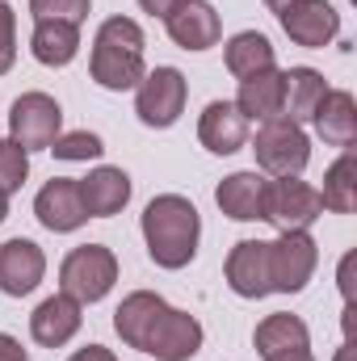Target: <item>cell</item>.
Returning a JSON list of instances; mask_svg holds the SVG:
<instances>
[{"mask_svg": "<svg viewBox=\"0 0 357 361\" xmlns=\"http://www.w3.org/2000/svg\"><path fill=\"white\" fill-rule=\"evenodd\" d=\"M114 332L122 336L126 349H139L156 361H193L206 341L202 324L189 311L169 307L156 290L126 294L114 311Z\"/></svg>", "mask_w": 357, "mask_h": 361, "instance_id": "obj_1", "label": "cell"}, {"mask_svg": "<svg viewBox=\"0 0 357 361\" xmlns=\"http://www.w3.org/2000/svg\"><path fill=\"white\" fill-rule=\"evenodd\" d=\"M143 244L147 257L160 269H185L198 257V240H202V214L185 193H156L143 206Z\"/></svg>", "mask_w": 357, "mask_h": 361, "instance_id": "obj_2", "label": "cell"}, {"mask_svg": "<svg viewBox=\"0 0 357 361\" xmlns=\"http://www.w3.org/2000/svg\"><path fill=\"white\" fill-rule=\"evenodd\" d=\"M143 47H147V38H143L135 17H105L92 34V51H89L92 85L105 92L139 89V80L147 76Z\"/></svg>", "mask_w": 357, "mask_h": 361, "instance_id": "obj_3", "label": "cell"}, {"mask_svg": "<svg viewBox=\"0 0 357 361\" xmlns=\"http://www.w3.org/2000/svg\"><path fill=\"white\" fill-rule=\"evenodd\" d=\"M324 214V197L315 185L298 177H269L261 189V223L273 231H311V223Z\"/></svg>", "mask_w": 357, "mask_h": 361, "instance_id": "obj_4", "label": "cell"}, {"mask_svg": "<svg viewBox=\"0 0 357 361\" xmlns=\"http://www.w3.org/2000/svg\"><path fill=\"white\" fill-rule=\"evenodd\" d=\"M253 156H257V169L269 177H298L311 164V139L294 118L277 114V118L261 122V130L253 139Z\"/></svg>", "mask_w": 357, "mask_h": 361, "instance_id": "obj_5", "label": "cell"}, {"mask_svg": "<svg viewBox=\"0 0 357 361\" xmlns=\"http://www.w3.org/2000/svg\"><path fill=\"white\" fill-rule=\"evenodd\" d=\"M114 281H118V257L105 244H80L59 265V290L68 298H76L80 307L85 302H101L114 290Z\"/></svg>", "mask_w": 357, "mask_h": 361, "instance_id": "obj_6", "label": "cell"}, {"mask_svg": "<svg viewBox=\"0 0 357 361\" xmlns=\"http://www.w3.org/2000/svg\"><path fill=\"white\" fill-rule=\"evenodd\" d=\"M320 265V244L311 231H277L269 240V290L273 294H303Z\"/></svg>", "mask_w": 357, "mask_h": 361, "instance_id": "obj_7", "label": "cell"}, {"mask_svg": "<svg viewBox=\"0 0 357 361\" xmlns=\"http://www.w3.org/2000/svg\"><path fill=\"white\" fill-rule=\"evenodd\" d=\"M185 101H189V80L177 68H152L135 89V114H139L143 126L169 130L185 114Z\"/></svg>", "mask_w": 357, "mask_h": 361, "instance_id": "obj_8", "label": "cell"}, {"mask_svg": "<svg viewBox=\"0 0 357 361\" xmlns=\"http://www.w3.org/2000/svg\"><path fill=\"white\" fill-rule=\"evenodd\" d=\"M63 135V109L51 92H21L8 109V139L25 152H47Z\"/></svg>", "mask_w": 357, "mask_h": 361, "instance_id": "obj_9", "label": "cell"}, {"mask_svg": "<svg viewBox=\"0 0 357 361\" xmlns=\"http://www.w3.org/2000/svg\"><path fill=\"white\" fill-rule=\"evenodd\" d=\"M277 21H282L286 38L294 47H307V51H324L341 34V13L328 0H290L277 13Z\"/></svg>", "mask_w": 357, "mask_h": 361, "instance_id": "obj_10", "label": "cell"}, {"mask_svg": "<svg viewBox=\"0 0 357 361\" xmlns=\"http://www.w3.org/2000/svg\"><path fill=\"white\" fill-rule=\"evenodd\" d=\"M42 277H47V257H42V248L34 240L13 235V240L0 244V290L8 298L34 294L42 286Z\"/></svg>", "mask_w": 357, "mask_h": 361, "instance_id": "obj_11", "label": "cell"}, {"mask_svg": "<svg viewBox=\"0 0 357 361\" xmlns=\"http://www.w3.org/2000/svg\"><path fill=\"white\" fill-rule=\"evenodd\" d=\"M34 214H38V223H42L47 231H55V235H68V231L85 227L89 214H85L76 177H51L47 180V185L38 189V197H34Z\"/></svg>", "mask_w": 357, "mask_h": 361, "instance_id": "obj_12", "label": "cell"}, {"mask_svg": "<svg viewBox=\"0 0 357 361\" xmlns=\"http://www.w3.org/2000/svg\"><path fill=\"white\" fill-rule=\"evenodd\" d=\"M164 30H169V38L177 42L181 51H210L223 38V21H219L210 0H185V4H177L164 17Z\"/></svg>", "mask_w": 357, "mask_h": 361, "instance_id": "obj_13", "label": "cell"}, {"mask_svg": "<svg viewBox=\"0 0 357 361\" xmlns=\"http://www.w3.org/2000/svg\"><path fill=\"white\" fill-rule=\"evenodd\" d=\"M223 277H227L231 294H240V298L273 294L269 290V240H240L223 261Z\"/></svg>", "mask_w": 357, "mask_h": 361, "instance_id": "obj_14", "label": "cell"}, {"mask_svg": "<svg viewBox=\"0 0 357 361\" xmlns=\"http://www.w3.org/2000/svg\"><path fill=\"white\" fill-rule=\"evenodd\" d=\"M198 139L210 156H236L248 147V118L236 109V101H210L198 118Z\"/></svg>", "mask_w": 357, "mask_h": 361, "instance_id": "obj_15", "label": "cell"}, {"mask_svg": "<svg viewBox=\"0 0 357 361\" xmlns=\"http://www.w3.org/2000/svg\"><path fill=\"white\" fill-rule=\"evenodd\" d=\"M80 324H85L80 302L59 290V294H51V298H42V302L34 307V315H30V336H34V345H42V349H63V345L80 332Z\"/></svg>", "mask_w": 357, "mask_h": 361, "instance_id": "obj_16", "label": "cell"}, {"mask_svg": "<svg viewBox=\"0 0 357 361\" xmlns=\"http://www.w3.org/2000/svg\"><path fill=\"white\" fill-rule=\"evenodd\" d=\"M80 185V202H85V214L89 219H114V214H122V206L131 202V177L122 173V169H114V164H101V169H92L89 177H76Z\"/></svg>", "mask_w": 357, "mask_h": 361, "instance_id": "obj_17", "label": "cell"}, {"mask_svg": "<svg viewBox=\"0 0 357 361\" xmlns=\"http://www.w3.org/2000/svg\"><path fill=\"white\" fill-rule=\"evenodd\" d=\"M311 122H315V135L328 147L349 152L357 143V97L349 89H328V97L320 101V109L311 114Z\"/></svg>", "mask_w": 357, "mask_h": 361, "instance_id": "obj_18", "label": "cell"}, {"mask_svg": "<svg viewBox=\"0 0 357 361\" xmlns=\"http://www.w3.org/2000/svg\"><path fill=\"white\" fill-rule=\"evenodd\" d=\"M253 349L261 353V361H273V357H286V353H298V349H311V328L290 315V311H273L257 324L253 332Z\"/></svg>", "mask_w": 357, "mask_h": 361, "instance_id": "obj_19", "label": "cell"}, {"mask_svg": "<svg viewBox=\"0 0 357 361\" xmlns=\"http://www.w3.org/2000/svg\"><path fill=\"white\" fill-rule=\"evenodd\" d=\"M223 63H227V72L236 80H248L257 72L277 68V51H273V42L261 30H240V34H231L223 42Z\"/></svg>", "mask_w": 357, "mask_h": 361, "instance_id": "obj_20", "label": "cell"}, {"mask_svg": "<svg viewBox=\"0 0 357 361\" xmlns=\"http://www.w3.org/2000/svg\"><path fill=\"white\" fill-rule=\"evenodd\" d=\"M261 189H265V177L257 169H244V173H231V177L219 180L214 189V202L227 219L236 223H257L261 219Z\"/></svg>", "mask_w": 357, "mask_h": 361, "instance_id": "obj_21", "label": "cell"}, {"mask_svg": "<svg viewBox=\"0 0 357 361\" xmlns=\"http://www.w3.org/2000/svg\"><path fill=\"white\" fill-rule=\"evenodd\" d=\"M30 51L42 68H68L80 55V25H72V21H34Z\"/></svg>", "mask_w": 357, "mask_h": 361, "instance_id": "obj_22", "label": "cell"}, {"mask_svg": "<svg viewBox=\"0 0 357 361\" xmlns=\"http://www.w3.org/2000/svg\"><path fill=\"white\" fill-rule=\"evenodd\" d=\"M286 105V92H282V72L269 68V72H257L248 80H240V92H236V109L248 118V122H269L277 118Z\"/></svg>", "mask_w": 357, "mask_h": 361, "instance_id": "obj_23", "label": "cell"}, {"mask_svg": "<svg viewBox=\"0 0 357 361\" xmlns=\"http://www.w3.org/2000/svg\"><path fill=\"white\" fill-rule=\"evenodd\" d=\"M282 92H286L282 114L303 126V122H311V114H315L320 101L328 97V80H324V72H315V68H290V72H282Z\"/></svg>", "mask_w": 357, "mask_h": 361, "instance_id": "obj_24", "label": "cell"}, {"mask_svg": "<svg viewBox=\"0 0 357 361\" xmlns=\"http://www.w3.org/2000/svg\"><path fill=\"white\" fill-rule=\"evenodd\" d=\"M320 197H324V210H332V214H353L357 210V156H353V147L341 152V160L328 164Z\"/></svg>", "mask_w": 357, "mask_h": 361, "instance_id": "obj_25", "label": "cell"}, {"mask_svg": "<svg viewBox=\"0 0 357 361\" xmlns=\"http://www.w3.org/2000/svg\"><path fill=\"white\" fill-rule=\"evenodd\" d=\"M55 160H68V164H80V160H101V152H105V143H101V135H92V130H63L51 147H47Z\"/></svg>", "mask_w": 357, "mask_h": 361, "instance_id": "obj_26", "label": "cell"}, {"mask_svg": "<svg viewBox=\"0 0 357 361\" xmlns=\"http://www.w3.org/2000/svg\"><path fill=\"white\" fill-rule=\"evenodd\" d=\"M30 180V152L13 139H0V193H17Z\"/></svg>", "mask_w": 357, "mask_h": 361, "instance_id": "obj_27", "label": "cell"}, {"mask_svg": "<svg viewBox=\"0 0 357 361\" xmlns=\"http://www.w3.org/2000/svg\"><path fill=\"white\" fill-rule=\"evenodd\" d=\"M89 8L92 0H30L34 21H72V25H80L89 17Z\"/></svg>", "mask_w": 357, "mask_h": 361, "instance_id": "obj_28", "label": "cell"}, {"mask_svg": "<svg viewBox=\"0 0 357 361\" xmlns=\"http://www.w3.org/2000/svg\"><path fill=\"white\" fill-rule=\"evenodd\" d=\"M17 63V13L0 0V76Z\"/></svg>", "mask_w": 357, "mask_h": 361, "instance_id": "obj_29", "label": "cell"}, {"mask_svg": "<svg viewBox=\"0 0 357 361\" xmlns=\"http://www.w3.org/2000/svg\"><path fill=\"white\" fill-rule=\"evenodd\" d=\"M0 361H30V353L21 349V341H17V336L0 332Z\"/></svg>", "mask_w": 357, "mask_h": 361, "instance_id": "obj_30", "label": "cell"}, {"mask_svg": "<svg viewBox=\"0 0 357 361\" xmlns=\"http://www.w3.org/2000/svg\"><path fill=\"white\" fill-rule=\"evenodd\" d=\"M68 361H118V357H114L105 345H85V349H76Z\"/></svg>", "mask_w": 357, "mask_h": 361, "instance_id": "obj_31", "label": "cell"}, {"mask_svg": "<svg viewBox=\"0 0 357 361\" xmlns=\"http://www.w3.org/2000/svg\"><path fill=\"white\" fill-rule=\"evenodd\" d=\"M177 4H185V0H139V8H143V13H152V17H160V21H164Z\"/></svg>", "mask_w": 357, "mask_h": 361, "instance_id": "obj_32", "label": "cell"}, {"mask_svg": "<svg viewBox=\"0 0 357 361\" xmlns=\"http://www.w3.org/2000/svg\"><path fill=\"white\" fill-rule=\"evenodd\" d=\"M349 269H353V257H345V261H341V294H345V302L353 298V281H349Z\"/></svg>", "mask_w": 357, "mask_h": 361, "instance_id": "obj_33", "label": "cell"}, {"mask_svg": "<svg viewBox=\"0 0 357 361\" xmlns=\"http://www.w3.org/2000/svg\"><path fill=\"white\" fill-rule=\"evenodd\" d=\"M273 361H315L311 349H298V353H286V357H273Z\"/></svg>", "mask_w": 357, "mask_h": 361, "instance_id": "obj_34", "label": "cell"}, {"mask_svg": "<svg viewBox=\"0 0 357 361\" xmlns=\"http://www.w3.org/2000/svg\"><path fill=\"white\" fill-rule=\"evenodd\" d=\"M337 361H353V341L345 336V345H341V353H337Z\"/></svg>", "mask_w": 357, "mask_h": 361, "instance_id": "obj_35", "label": "cell"}, {"mask_svg": "<svg viewBox=\"0 0 357 361\" xmlns=\"http://www.w3.org/2000/svg\"><path fill=\"white\" fill-rule=\"evenodd\" d=\"M286 4H290V0H265V8H273V13H282Z\"/></svg>", "mask_w": 357, "mask_h": 361, "instance_id": "obj_36", "label": "cell"}, {"mask_svg": "<svg viewBox=\"0 0 357 361\" xmlns=\"http://www.w3.org/2000/svg\"><path fill=\"white\" fill-rule=\"evenodd\" d=\"M4 219H8V197L0 193V223H4Z\"/></svg>", "mask_w": 357, "mask_h": 361, "instance_id": "obj_37", "label": "cell"}]
</instances>
